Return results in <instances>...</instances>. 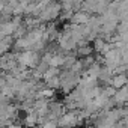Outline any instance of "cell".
Returning <instances> with one entry per match:
<instances>
[{"label": "cell", "instance_id": "8fae6325", "mask_svg": "<svg viewBox=\"0 0 128 128\" xmlns=\"http://www.w3.org/2000/svg\"><path fill=\"white\" fill-rule=\"evenodd\" d=\"M82 128H95L94 125H84V126H82Z\"/></svg>", "mask_w": 128, "mask_h": 128}, {"label": "cell", "instance_id": "9c48e42d", "mask_svg": "<svg viewBox=\"0 0 128 128\" xmlns=\"http://www.w3.org/2000/svg\"><path fill=\"white\" fill-rule=\"evenodd\" d=\"M39 128H57V124L56 122H53V120H47L42 126H39Z\"/></svg>", "mask_w": 128, "mask_h": 128}, {"label": "cell", "instance_id": "277c9868", "mask_svg": "<svg viewBox=\"0 0 128 128\" xmlns=\"http://www.w3.org/2000/svg\"><path fill=\"white\" fill-rule=\"evenodd\" d=\"M45 88L47 89H51V90H59V88H60V83H59V77H53V78H50L48 82H45Z\"/></svg>", "mask_w": 128, "mask_h": 128}, {"label": "cell", "instance_id": "ba28073f", "mask_svg": "<svg viewBox=\"0 0 128 128\" xmlns=\"http://www.w3.org/2000/svg\"><path fill=\"white\" fill-rule=\"evenodd\" d=\"M70 71H72L74 74H80L82 71H83V66H82V62H80V59H77L76 60V63H74V65L71 66V70Z\"/></svg>", "mask_w": 128, "mask_h": 128}, {"label": "cell", "instance_id": "7a4b0ae2", "mask_svg": "<svg viewBox=\"0 0 128 128\" xmlns=\"http://www.w3.org/2000/svg\"><path fill=\"white\" fill-rule=\"evenodd\" d=\"M125 84H126V74H120V76H113V77H112L110 86H113L116 90L120 89V88L125 86Z\"/></svg>", "mask_w": 128, "mask_h": 128}, {"label": "cell", "instance_id": "52a82bcc", "mask_svg": "<svg viewBox=\"0 0 128 128\" xmlns=\"http://www.w3.org/2000/svg\"><path fill=\"white\" fill-rule=\"evenodd\" d=\"M125 72H126V65H119V66L112 70V76H120V74H125Z\"/></svg>", "mask_w": 128, "mask_h": 128}, {"label": "cell", "instance_id": "3957f363", "mask_svg": "<svg viewBox=\"0 0 128 128\" xmlns=\"http://www.w3.org/2000/svg\"><path fill=\"white\" fill-rule=\"evenodd\" d=\"M59 72H60V70H59V68H48V70L42 74V82H48L50 78L57 77V76H59Z\"/></svg>", "mask_w": 128, "mask_h": 128}, {"label": "cell", "instance_id": "6da1fadb", "mask_svg": "<svg viewBox=\"0 0 128 128\" xmlns=\"http://www.w3.org/2000/svg\"><path fill=\"white\" fill-rule=\"evenodd\" d=\"M89 18H90V15H88L86 12L78 11V12H74V14H72V17H71V20H70V24H77V26L88 24Z\"/></svg>", "mask_w": 128, "mask_h": 128}, {"label": "cell", "instance_id": "5b68a950", "mask_svg": "<svg viewBox=\"0 0 128 128\" xmlns=\"http://www.w3.org/2000/svg\"><path fill=\"white\" fill-rule=\"evenodd\" d=\"M126 30H128V21H119L118 26H116L114 33H118V35H124V33H128Z\"/></svg>", "mask_w": 128, "mask_h": 128}, {"label": "cell", "instance_id": "8992f818", "mask_svg": "<svg viewBox=\"0 0 128 128\" xmlns=\"http://www.w3.org/2000/svg\"><path fill=\"white\" fill-rule=\"evenodd\" d=\"M48 68H50V66H48V63H47V62H44V60H39V63L36 65L35 71H36V72H39V74L42 76V74H44V72H45Z\"/></svg>", "mask_w": 128, "mask_h": 128}, {"label": "cell", "instance_id": "30bf717a", "mask_svg": "<svg viewBox=\"0 0 128 128\" xmlns=\"http://www.w3.org/2000/svg\"><path fill=\"white\" fill-rule=\"evenodd\" d=\"M5 86H6V80H5V77H0V90H2Z\"/></svg>", "mask_w": 128, "mask_h": 128}]
</instances>
